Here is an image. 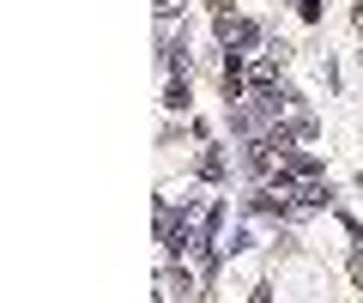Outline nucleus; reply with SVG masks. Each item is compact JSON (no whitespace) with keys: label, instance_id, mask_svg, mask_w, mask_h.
Returning <instances> with one entry per match:
<instances>
[{"label":"nucleus","instance_id":"f257e3e1","mask_svg":"<svg viewBox=\"0 0 363 303\" xmlns=\"http://www.w3.org/2000/svg\"><path fill=\"white\" fill-rule=\"evenodd\" d=\"M212 25H218V43L236 49V55H260V49H267V31H260L255 18H242V13H218Z\"/></svg>","mask_w":363,"mask_h":303},{"label":"nucleus","instance_id":"f03ea898","mask_svg":"<svg viewBox=\"0 0 363 303\" xmlns=\"http://www.w3.org/2000/svg\"><path fill=\"white\" fill-rule=\"evenodd\" d=\"M224 176H230L224 152H218V145H206V152H200V182H224Z\"/></svg>","mask_w":363,"mask_h":303},{"label":"nucleus","instance_id":"7ed1b4c3","mask_svg":"<svg viewBox=\"0 0 363 303\" xmlns=\"http://www.w3.org/2000/svg\"><path fill=\"white\" fill-rule=\"evenodd\" d=\"M164 104H169V109H188V104H194V92H188V73H169V85H164Z\"/></svg>","mask_w":363,"mask_h":303},{"label":"nucleus","instance_id":"20e7f679","mask_svg":"<svg viewBox=\"0 0 363 303\" xmlns=\"http://www.w3.org/2000/svg\"><path fill=\"white\" fill-rule=\"evenodd\" d=\"M351 279H357V291H363V243H351Z\"/></svg>","mask_w":363,"mask_h":303},{"label":"nucleus","instance_id":"39448f33","mask_svg":"<svg viewBox=\"0 0 363 303\" xmlns=\"http://www.w3.org/2000/svg\"><path fill=\"white\" fill-rule=\"evenodd\" d=\"M206 6H212V18H218V13H236V0H206Z\"/></svg>","mask_w":363,"mask_h":303},{"label":"nucleus","instance_id":"423d86ee","mask_svg":"<svg viewBox=\"0 0 363 303\" xmlns=\"http://www.w3.org/2000/svg\"><path fill=\"white\" fill-rule=\"evenodd\" d=\"M357 37H363V0H357Z\"/></svg>","mask_w":363,"mask_h":303}]
</instances>
